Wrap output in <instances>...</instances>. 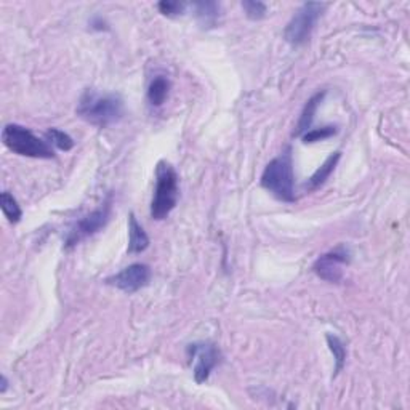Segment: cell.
Segmentation results:
<instances>
[{
  "label": "cell",
  "instance_id": "2e32d148",
  "mask_svg": "<svg viewBox=\"0 0 410 410\" xmlns=\"http://www.w3.org/2000/svg\"><path fill=\"white\" fill-rule=\"evenodd\" d=\"M327 340V344H329V349L333 354V359H335V376L340 374L344 363H346V348H344L343 342L338 338L337 335H332V333H329V335L325 337Z\"/></svg>",
  "mask_w": 410,
  "mask_h": 410
},
{
  "label": "cell",
  "instance_id": "8fae6325",
  "mask_svg": "<svg viewBox=\"0 0 410 410\" xmlns=\"http://www.w3.org/2000/svg\"><path fill=\"white\" fill-rule=\"evenodd\" d=\"M324 96H325V91H319L306 101V105L302 111V116H300L297 127H295L293 136H303L308 130H311V125H313V120H314V114L316 111H318L322 100H324Z\"/></svg>",
  "mask_w": 410,
  "mask_h": 410
},
{
  "label": "cell",
  "instance_id": "e0dca14e",
  "mask_svg": "<svg viewBox=\"0 0 410 410\" xmlns=\"http://www.w3.org/2000/svg\"><path fill=\"white\" fill-rule=\"evenodd\" d=\"M45 138L48 141V145L54 146L59 151H71L74 147V140L71 138L68 133H64L63 130H58V129H50L48 132L45 133Z\"/></svg>",
  "mask_w": 410,
  "mask_h": 410
},
{
  "label": "cell",
  "instance_id": "277c9868",
  "mask_svg": "<svg viewBox=\"0 0 410 410\" xmlns=\"http://www.w3.org/2000/svg\"><path fill=\"white\" fill-rule=\"evenodd\" d=\"M2 143L13 154L32 157V159H53L54 152L48 141L41 140L29 129L18 124L5 125L2 132Z\"/></svg>",
  "mask_w": 410,
  "mask_h": 410
},
{
  "label": "cell",
  "instance_id": "9a60e30c",
  "mask_svg": "<svg viewBox=\"0 0 410 410\" xmlns=\"http://www.w3.org/2000/svg\"><path fill=\"white\" fill-rule=\"evenodd\" d=\"M0 207H2V212L5 218L10 223H13L16 225L21 220V217H23V212H21V207L18 205V200L13 198V194H10L8 191H3L2 196H0Z\"/></svg>",
  "mask_w": 410,
  "mask_h": 410
},
{
  "label": "cell",
  "instance_id": "ffe728a7",
  "mask_svg": "<svg viewBox=\"0 0 410 410\" xmlns=\"http://www.w3.org/2000/svg\"><path fill=\"white\" fill-rule=\"evenodd\" d=\"M159 12L162 15L168 16V18H175V16H182L186 13V8H188V3L180 2V0H162V2L157 5Z\"/></svg>",
  "mask_w": 410,
  "mask_h": 410
},
{
  "label": "cell",
  "instance_id": "52a82bcc",
  "mask_svg": "<svg viewBox=\"0 0 410 410\" xmlns=\"http://www.w3.org/2000/svg\"><path fill=\"white\" fill-rule=\"evenodd\" d=\"M109 217H111V202L108 200L100 207V209L93 210L89 215L80 218V220L75 223L66 237V247H74V245L80 244L82 240L89 239L91 236H95L96 233H100L101 229L108 225Z\"/></svg>",
  "mask_w": 410,
  "mask_h": 410
},
{
  "label": "cell",
  "instance_id": "44dd1931",
  "mask_svg": "<svg viewBox=\"0 0 410 410\" xmlns=\"http://www.w3.org/2000/svg\"><path fill=\"white\" fill-rule=\"evenodd\" d=\"M7 388H8V381H7V379H5V376H2V386H0V393L7 391Z\"/></svg>",
  "mask_w": 410,
  "mask_h": 410
},
{
  "label": "cell",
  "instance_id": "3957f363",
  "mask_svg": "<svg viewBox=\"0 0 410 410\" xmlns=\"http://www.w3.org/2000/svg\"><path fill=\"white\" fill-rule=\"evenodd\" d=\"M180 177L170 163L161 161L156 168V189L151 200V217L161 221L170 215L178 204Z\"/></svg>",
  "mask_w": 410,
  "mask_h": 410
},
{
  "label": "cell",
  "instance_id": "ba28073f",
  "mask_svg": "<svg viewBox=\"0 0 410 410\" xmlns=\"http://www.w3.org/2000/svg\"><path fill=\"white\" fill-rule=\"evenodd\" d=\"M349 263V250L344 245H338L337 249L327 251L316 260L313 271L322 281L338 284L343 279V266Z\"/></svg>",
  "mask_w": 410,
  "mask_h": 410
},
{
  "label": "cell",
  "instance_id": "5b68a950",
  "mask_svg": "<svg viewBox=\"0 0 410 410\" xmlns=\"http://www.w3.org/2000/svg\"><path fill=\"white\" fill-rule=\"evenodd\" d=\"M327 3L321 2H306L300 7L284 31V39L293 47H302L309 41L313 34L316 23L321 20L322 13L325 12Z\"/></svg>",
  "mask_w": 410,
  "mask_h": 410
},
{
  "label": "cell",
  "instance_id": "30bf717a",
  "mask_svg": "<svg viewBox=\"0 0 410 410\" xmlns=\"http://www.w3.org/2000/svg\"><path fill=\"white\" fill-rule=\"evenodd\" d=\"M193 10L198 21L202 27H215L220 21L221 7L218 2L213 0H199V2H193Z\"/></svg>",
  "mask_w": 410,
  "mask_h": 410
},
{
  "label": "cell",
  "instance_id": "8992f818",
  "mask_svg": "<svg viewBox=\"0 0 410 410\" xmlns=\"http://www.w3.org/2000/svg\"><path fill=\"white\" fill-rule=\"evenodd\" d=\"M188 356L193 363V374L196 383H205L212 370L220 364L221 353L213 343H193L188 346Z\"/></svg>",
  "mask_w": 410,
  "mask_h": 410
},
{
  "label": "cell",
  "instance_id": "d6986e66",
  "mask_svg": "<svg viewBox=\"0 0 410 410\" xmlns=\"http://www.w3.org/2000/svg\"><path fill=\"white\" fill-rule=\"evenodd\" d=\"M335 133H337V127H333V125H327V127L308 130V132L302 136V140L305 145H311V143H318V141H324L327 138H332Z\"/></svg>",
  "mask_w": 410,
  "mask_h": 410
},
{
  "label": "cell",
  "instance_id": "ac0fdd59",
  "mask_svg": "<svg viewBox=\"0 0 410 410\" xmlns=\"http://www.w3.org/2000/svg\"><path fill=\"white\" fill-rule=\"evenodd\" d=\"M242 10L245 12V16L251 21H260L268 15L266 3L260 2V0H244Z\"/></svg>",
  "mask_w": 410,
  "mask_h": 410
},
{
  "label": "cell",
  "instance_id": "7c38bea8",
  "mask_svg": "<svg viewBox=\"0 0 410 410\" xmlns=\"http://www.w3.org/2000/svg\"><path fill=\"white\" fill-rule=\"evenodd\" d=\"M149 247V237L136 220L135 213L129 215V254H141Z\"/></svg>",
  "mask_w": 410,
  "mask_h": 410
},
{
  "label": "cell",
  "instance_id": "9c48e42d",
  "mask_svg": "<svg viewBox=\"0 0 410 410\" xmlns=\"http://www.w3.org/2000/svg\"><path fill=\"white\" fill-rule=\"evenodd\" d=\"M151 281V268L145 263H133L122 271L117 272L116 276L106 279L108 286H112L125 293L138 292L140 288L146 287Z\"/></svg>",
  "mask_w": 410,
  "mask_h": 410
},
{
  "label": "cell",
  "instance_id": "6da1fadb",
  "mask_svg": "<svg viewBox=\"0 0 410 410\" xmlns=\"http://www.w3.org/2000/svg\"><path fill=\"white\" fill-rule=\"evenodd\" d=\"M124 100L116 93L85 90L78 105V116L95 127L106 129L124 117Z\"/></svg>",
  "mask_w": 410,
  "mask_h": 410
},
{
  "label": "cell",
  "instance_id": "5bb4252c",
  "mask_svg": "<svg viewBox=\"0 0 410 410\" xmlns=\"http://www.w3.org/2000/svg\"><path fill=\"white\" fill-rule=\"evenodd\" d=\"M168 91H170V80L163 75H157L147 87V100L152 106L159 108L166 103Z\"/></svg>",
  "mask_w": 410,
  "mask_h": 410
},
{
  "label": "cell",
  "instance_id": "4fadbf2b",
  "mask_svg": "<svg viewBox=\"0 0 410 410\" xmlns=\"http://www.w3.org/2000/svg\"><path fill=\"white\" fill-rule=\"evenodd\" d=\"M340 159H342V152H333V154H330L329 157H327L325 162L322 163L318 170L311 175V178L308 180V183H306V188H308L309 191L321 188V186L324 184L327 180H329L332 172L335 170L337 163L340 162Z\"/></svg>",
  "mask_w": 410,
  "mask_h": 410
},
{
  "label": "cell",
  "instance_id": "7a4b0ae2",
  "mask_svg": "<svg viewBox=\"0 0 410 410\" xmlns=\"http://www.w3.org/2000/svg\"><path fill=\"white\" fill-rule=\"evenodd\" d=\"M261 186L277 200L287 204L295 202V173L291 147L268 163L261 175Z\"/></svg>",
  "mask_w": 410,
  "mask_h": 410
}]
</instances>
